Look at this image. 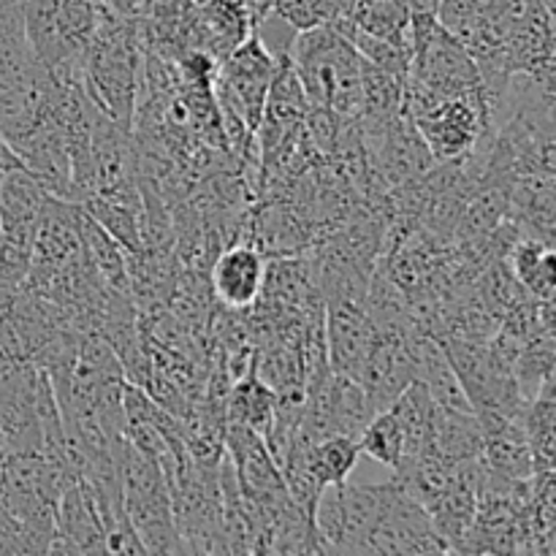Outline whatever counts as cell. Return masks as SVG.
Segmentation results:
<instances>
[{"instance_id":"obj_1","label":"cell","mask_w":556,"mask_h":556,"mask_svg":"<svg viewBox=\"0 0 556 556\" xmlns=\"http://www.w3.org/2000/svg\"><path fill=\"white\" fill-rule=\"evenodd\" d=\"M144 52L136 14H123L106 5L101 25L85 52L81 76L92 103L128 130H134Z\"/></svg>"},{"instance_id":"obj_2","label":"cell","mask_w":556,"mask_h":556,"mask_svg":"<svg viewBox=\"0 0 556 556\" xmlns=\"http://www.w3.org/2000/svg\"><path fill=\"white\" fill-rule=\"evenodd\" d=\"M291 63L309 106L331 109L345 123L362 114V54L337 22L299 33Z\"/></svg>"},{"instance_id":"obj_3","label":"cell","mask_w":556,"mask_h":556,"mask_svg":"<svg viewBox=\"0 0 556 556\" xmlns=\"http://www.w3.org/2000/svg\"><path fill=\"white\" fill-rule=\"evenodd\" d=\"M114 456H117L123 510L144 543L147 554H182L163 467L152 456L134 448L125 438L114 448Z\"/></svg>"},{"instance_id":"obj_4","label":"cell","mask_w":556,"mask_h":556,"mask_svg":"<svg viewBox=\"0 0 556 556\" xmlns=\"http://www.w3.org/2000/svg\"><path fill=\"white\" fill-rule=\"evenodd\" d=\"M103 0H25V30L33 54L49 74H81Z\"/></svg>"},{"instance_id":"obj_5","label":"cell","mask_w":556,"mask_h":556,"mask_svg":"<svg viewBox=\"0 0 556 556\" xmlns=\"http://www.w3.org/2000/svg\"><path fill=\"white\" fill-rule=\"evenodd\" d=\"M282 60H277L261 43L255 33H250L228 58H223L215 68L212 92H215L217 112L223 117H237L248 130H258L264 117L266 92Z\"/></svg>"},{"instance_id":"obj_6","label":"cell","mask_w":556,"mask_h":556,"mask_svg":"<svg viewBox=\"0 0 556 556\" xmlns=\"http://www.w3.org/2000/svg\"><path fill=\"white\" fill-rule=\"evenodd\" d=\"M389 483H340L324 489L315 527L326 554H364L367 538L383 510Z\"/></svg>"},{"instance_id":"obj_7","label":"cell","mask_w":556,"mask_h":556,"mask_svg":"<svg viewBox=\"0 0 556 556\" xmlns=\"http://www.w3.org/2000/svg\"><path fill=\"white\" fill-rule=\"evenodd\" d=\"M434 163H454L470 155L478 141L492 134L483 90L443 98L413 119Z\"/></svg>"},{"instance_id":"obj_8","label":"cell","mask_w":556,"mask_h":556,"mask_svg":"<svg viewBox=\"0 0 556 556\" xmlns=\"http://www.w3.org/2000/svg\"><path fill=\"white\" fill-rule=\"evenodd\" d=\"M364 554H451L448 543L434 530L432 516L427 514L421 503L410 497L396 481H389L383 510L375 521L372 532L367 538Z\"/></svg>"},{"instance_id":"obj_9","label":"cell","mask_w":556,"mask_h":556,"mask_svg":"<svg viewBox=\"0 0 556 556\" xmlns=\"http://www.w3.org/2000/svg\"><path fill=\"white\" fill-rule=\"evenodd\" d=\"M79 223L81 204L49 195L47 206L41 212V220H38L36 237H33L30 266H27V277L22 288L36 291L54 271L63 269L65 264H71L81 253Z\"/></svg>"},{"instance_id":"obj_10","label":"cell","mask_w":556,"mask_h":556,"mask_svg":"<svg viewBox=\"0 0 556 556\" xmlns=\"http://www.w3.org/2000/svg\"><path fill=\"white\" fill-rule=\"evenodd\" d=\"M266 255L248 242H231L212 258L206 269L212 299L231 313H248L261 296Z\"/></svg>"},{"instance_id":"obj_11","label":"cell","mask_w":556,"mask_h":556,"mask_svg":"<svg viewBox=\"0 0 556 556\" xmlns=\"http://www.w3.org/2000/svg\"><path fill=\"white\" fill-rule=\"evenodd\" d=\"M49 554H106V532L96 497L79 476L65 483L58 500Z\"/></svg>"},{"instance_id":"obj_12","label":"cell","mask_w":556,"mask_h":556,"mask_svg":"<svg viewBox=\"0 0 556 556\" xmlns=\"http://www.w3.org/2000/svg\"><path fill=\"white\" fill-rule=\"evenodd\" d=\"M324 337L329 367L356 380L375 342V326L364 309V302L353 299L326 302Z\"/></svg>"},{"instance_id":"obj_13","label":"cell","mask_w":556,"mask_h":556,"mask_svg":"<svg viewBox=\"0 0 556 556\" xmlns=\"http://www.w3.org/2000/svg\"><path fill=\"white\" fill-rule=\"evenodd\" d=\"M481 427V459L489 470L510 478V481H530L535 465L527 434L519 418L500 416V413H478Z\"/></svg>"},{"instance_id":"obj_14","label":"cell","mask_w":556,"mask_h":556,"mask_svg":"<svg viewBox=\"0 0 556 556\" xmlns=\"http://www.w3.org/2000/svg\"><path fill=\"white\" fill-rule=\"evenodd\" d=\"M255 11L244 0H204L195 11V49L220 63L253 33Z\"/></svg>"},{"instance_id":"obj_15","label":"cell","mask_w":556,"mask_h":556,"mask_svg":"<svg viewBox=\"0 0 556 556\" xmlns=\"http://www.w3.org/2000/svg\"><path fill=\"white\" fill-rule=\"evenodd\" d=\"M41 68L25 30V0H0V92Z\"/></svg>"},{"instance_id":"obj_16","label":"cell","mask_w":556,"mask_h":556,"mask_svg":"<svg viewBox=\"0 0 556 556\" xmlns=\"http://www.w3.org/2000/svg\"><path fill=\"white\" fill-rule=\"evenodd\" d=\"M275 389H271L269 383H264V380L255 375L253 364H250L248 372L228 386L226 424H239V427L253 429V432H258L261 438L266 440L271 421H275Z\"/></svg>"},{"instance_id":"obj_17","label":"cell","mask_w":556,"mask_h":556,"mask_svg":"<svg viewBox=\"0 0 556 556\" xmlns=\"http://www.w3.org/2000/svg\"><path fill=\"white\" fill-rule=\"evenodd\" d=\"M505 264L510 266L519 286L541 302H554L556 293V266H554V244L541 242L532 237H519L514 248L505 255Z\"/></svg>"},{"instance_id":"obj_18","label":"cell","mask_w":556,"mask_h":556,"mask_svg":"<svg viewBox=\"0 0 556 556\" xmlns=\"http://www.w3.org/2000/svg\"><path fill=\"white\" fill-rule=\"evenodd\" d=\"M351 25L367 36L410 49V5L407 0H353Z\"/></svg>"},{"instance_id":"obj_19","label":"cell","mask_w":556,"mask_h":556,"mask_svg":"<svg viewBox=\"0 0 556 556\" xmlns=\"http://www.w3.org/2000/svg\"><path fill=\"white\" fill-rule=\"evenodd\" d=\"M521 429L527 434V443L532 451V465L535 472L554 470L556 459V396L554 378L541 386L530 405L521 413Z\"/></svg>"},{"instance_id":"obj_20","label":"cell","mask_w":556,"mask_h":556,"mask_svg":"<svg viewBox=\"0 0 556 556\" xmlns=\"http://www.w3.org/2000/svg\"><path fill=\"white\" fill-rule=\"evenodd\" d=\"M81 253L85 258L90 261L92 269L98 271V277L103 280V286L109 291H119V293H130L128 286V255L125 250L81 210Z\"/></svg>"},{"instance_id":"obj_21","label":"cell","mask_w":556,"mask_h":556,"mask_svg":"<svg viewBox=\"0 0 556 556\" xmlns=\"http://www.w3.org/2000/svg\"><path fill=\"white\" fill-rule=\"evenodd\" d=\"M358 448L378 465L389 467V470L400 467L402 456H405V432H402L400 418L391 407L375 413L372 421L358 434Z\"/></svg>"},{"instance_id":"obj_22","label":"cell","mask_w":556,"mask_h":556,"mask_svg":"<svg viewBox=\"0 0 556 556\" xmlns=\"http://www.w3.org/2000/svg\"><path fill=\"white\" fill-rule=\"evenodd\" d=\"M81 210L125 250V253H139L141 250V231H139V217L141 210L134 206L117 204V201L101 199V195H90L81 201Z\"/></svg>"},{"instance_id":"obj_23","label":"cell","mask_w":556,"mask_h":556,"mask_svg":"<svg viewBox=\"0 0 556 556\" xmlns=\"http://www.w3.org/2000/svg\"><path fill=\"white\" fill-rule=\"evenodd\" d=\"M402 112V76L378 68L362 58V114L394 117Z\"/></svg>"},{"instance_id":"obj_24","label":"cell","mask_w":556,"mask_h":556,"mask_svg":"<svg viewBox=\"0 0 556 556\" xmlns=\"http://www.w3.org/2000/svg\"><path fill=\"white\" fill-rule=\"evenodd\" d=\"M266 9L280 16L282 22H288L296 33L329 25V22H340L348 16L331 0H269Z\"/></svg>"},{"instance_id":"obj_25","label":"cell","mask_w":556,"mask_h":556,"mask_svg":"<svg viewBox=\"0 0 556 556\" xmlns=\"http://www.w3.org/2000/svg\"><path fill=\"white\" fill-rule=\"evenodd\" d=\"M410 5V14H434L438 16L440 0H407Z\"/></svg>"}]
</instances>
